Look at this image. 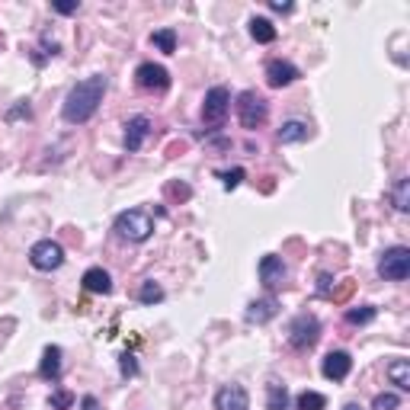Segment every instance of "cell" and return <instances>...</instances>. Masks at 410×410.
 I'll return each mask as SVG.
<instances>
[{
	"label": "cell",
	"mask_w": 410,
	"mask_h": 410,
	"mask_svg": "<svg viewBox=\"0 0 410 410\" xmlns=\"http://www.w3.org/2000/svg\"><path fill=\"white\" fill-rule=\"evenodd\" d=\"M106 87H109L106 74H93V77H87V80H80L77 87H71V93L64 97V106H61L64 122H71V126H84L87 119L100 109Z\"/></svg>",
	"instance_id": "6da1fadb"
},
{
	"label": "cell",
	"mask_w": 410,
	"mask_h": 410,
	"mask_svg": "<svg viewBox=\"0 0 410 410\" xmlns=\"http://www.w3.org/2000/svg\"><path fill=\"white\" fill-rule=\"evenodd\" d=\"M116 234L126 237V241H132V243H141V241H147V237L154 234V222H151L147 212L128 209V212H122V215L116 218Z\"/></svg>",
	"instance_id": "7a4b0ae2"
},
{
	"label": "cell",
	"mask_w": 410,
	"mask_h": 410,
	"mask_svg": "<svg viewBox=\"0 0 410 410\" xmlns=\"http://www.w3.org/2000/svg\"><path fill=\"white\" fill-rule=\"evenodd\" d=\"M266 116H270V106H266V100L257 90H243L237 97V119H241V126L247 132H257L266 122Z\"/></svg>",
	"instance_id": "3957f363"
},
{
	"label": "cell",
	"mask_w": 410,
	"mask_h": 410,
	"mask_svg": "<svg viewBox=\"0 0 410 410\" xmlns=\"http://www.w3.org/2000/svg\"><path fill=\"white\" fill-rule=\"evenodd\" d=\"M378 276L391 282H404L410 276V251L407 247H388L378 260Z\"/></svg>",
	"instance_id": "277c9868"
},
{
	"label": "cell",
	"mask_w": 410,
	"mask_h": 410,
	"mask_svg": "<svg viewBox=\"0 0 410 410\" xmlns=\"http://www.w3.org/2000/svg\"><path fill=\"white\" fill-rule=\"evenodd\" d=\"M320 340V320L314 314H299L289 327V346L295 349H311Z\"/></svg>",
	"instance_id": "5b68a950"
},
{
	"label": "cell",
	"mask_w": 410,
	"mask_h": 410,
	"mask_svg": "<svg viewBox=\"0 0 410 410\" xmlns=\"http://www.w3.org/2000/svg\"><path fill=\"white\" fill-rule=\"evenodd\" d=\"M228 109H231L228 87H212V90L205 93V103H202V122L218 128L224 122V116H228Z\"/></svg>",
	"instance_id": "8992f818"
},
{
	"label": "cell",
	"mask_w": 410,
	"mask_h": 410,
	"mask_svg": "<svg viewBox=\"0 0 410 410\" xmlns=\"http://www.w3.org/2000/svg\"><path fill=\"white\" fill-rule=\"evenodd\" d=\"M29 263H32L35 270H42V272L58 270V266L64 263L61 243H55V241H39V243H32V251H29Z\"/></svg>",
	"instance_id": "52a82bcc"
},
{
	"label": "cell",
	"mask_w": 410,
	"mask_h": 410,
	"mask_svg": "<svg viewBox=\"0 0 410 410\" xmlns=\"http://www.w3.org/2000/svg\"><path fill=\"white\" fill-rule=\"evenodd\" d=\"M135 80H138L141 90H154V93H164L170 87L167 68H164V64H154V61L138 64V71H135Z\"/></svg>",
	"instance_id": "ba28073f"
},
{
	"label": "cell",
	"mask_w": 410,
	"mask_h": 410,
	"mask_svg": "<svg viewBox=\"0 0 410 410\" xmlns=\"http://www.w3.org/2000/svg\"><path fill=\"white\" fill-rule=\"evenodd\" d=\"M285 276H289V266L282 263V257L266 253V257L260 260V282H263L266 289H279V285L285 282Z\"/></svg>",
	"instance_id": "9c48e42d"
},
{
	"label": "cell",
	"mask_w": 410,
	"mask_h": 410,
	"mask_svg": "<svg viewBox=\"0 0 410 410\" xmlns=\"http://www.w3.org/2000/svg\"><path fill=\"white\" fill-rule=\"evenodd\" d=\"M215 410H251V394L243 385H224L215 394Z\"/></svg>",
	"instance_id": "30bf717a"
},
{
	"label": "cell",
	"mask_w": 410,
	"mask_h": 410,
	"mask_svg": "<svg viewBox=\"0 0 410 410\" xmlns=\"http://www.w3.org/2000/svg\"><path fill=\"white\" fill-rule=\"evenodd\" d=\"M349 368H353V359H349V353H343V349H334V353L324 356V366H320V372H324V378H330V382H343V378L349 375Z\"/></svg>",
	"instance_id": "8fae6325"
},
{
	"label": "cell",
	"mask_w": 410,
	"mask_h": 410,
	"mask_svg": "<svg viewBox=\"0 0 410 410\" xmlns=\"http://www.w3.org/2000/svg\"><path fill=\"white\" fill-rule=\"evenodd\" d=\"M299 68L289 61H282V58H272L270 64H266V80H270V87H289L299 80Z\"/></svg>",
	"instance_id": "7c38bea8"
},
{
	"label": "cell",
	"mask_w": 410,
	"mask_h": 410,
	"mask_svg": "<svg viewBox=\"0 0 410 410\" xmlns=\"http://www.w3.org/2000/svg\"><path fill=\"white\" fill-rule=\"evenodd\" d=\"M147 135H151V119H147V116L128 119V126H126V151L128 154L141 151V145H145Z\"/></svg>",
	"instance_id": "4fadbf2b"
},
{
	"label": "cell",
	"mask_w": 410,
	"mask_h": 410,
	"mask_svg": "<svg viewBox=\"0 0 410 410\" xmlns=\"http://www.w3.org/2000/svg\"><path fill=\"white\" fill-rule=\"evenodd\" d=\"M279 314V301L272 299V295H263V299L251 301V308H247V320L251 324H266V320H272Z\"/></svg>",
	"instance_id": "5bb4252c"
},
{
	"label": "cell",
	"mask_w": 410,
	"mask_h": 410,
	"mask_svg": "<svg viewBox=\"0 0 410 410\" xmlns=\"http://www.w3.org/2000/svg\"><path fill=\"white\" fill-rule=\"evenodd\" d=\"M84 289L93 295H109L112 292V276L106 270H100V266H93V270L84 272Z\"/></svg>",
	"instance_id": "9a60e30c"
},
{
	"label": "cell",
	"mask_w": 410,
	"mask_h": 410,
	"mask_svg": "<svg viewBox=\"0 0 410 410\" xmlns=\"http://www.w3.org/2000/svg\"><path fill=\"white\" fill-rule=\"evenodd\" d=\"M39 375L45 382H55L61 375V346H45L42 353V362H39Z\"/></svg>",
	"instance_id": "2e32d148"
},
{
	"label": "cell",
	"mask_w": 410,
	"mask_h": 410,
	"mask_svg": "<svg viewBox=\"0 0 410 410\" xmlns=\"http://www.w3.org/2000/svg\"><path fill=\"white\" fill-rule=\"evenodd\" d=\"M308 135H311V128H308V122H301V119H289V122H282V128H279V141H282V145H299Z\"/></svg>",
	"instance_id": "e0dca14e"
},
{
	"label": "cell",
	"mask_w": 410,
	"mask_h": 410,
	"mask_svg": "<svg viewBox=\"0 0 410 410\" xmlns=\"http://www.w3.org/2000/svg\"><path fill=\"white\" fill-rule=\"evenodd\" d=\"M251 35L257 39L260 45H270V42H276V26H272L270 20H263V16H253V20H251Z\"/></svg>",
	"instance_id": "ac0fdd59"
},
{
	"label": "cell",
	"mask_w": 410,
	"mask_h": 410,
	"mask_svg": "<svg viewBox=\"0 0 410 410\" xmlns=\"http://www.w3.org/2000/svg\"><path fill=\"white\" fill-rule=\"evenodd\" d=\"M388 378L397 385L401 391H410V362L407 359H394L388 366Z\"/></svg>",
	"instance_id": "d6986e66"
},
{
	"label": "cell",
	"mask_w": 410,
	"mask_h": 410,
	"mask_svg": "<svg viewBox=\"0 0 410 410\" xmlns=\"http://www.w3.org/2000/svg\"><path fill=\"white\" fill-rule=\"evenodd\" d=\"M266 407H270V410H285V407H289V391H285V385H279V382L266 385Z\"/></svg>",
	"instance_id": "ffe728a7"
},
{
	"label": "cell",
	"mask_w": 410,
	"mask_h": 410,
	"mask_svg": "<svg viewBox=\"0 0 410 410\" xmlns=\"http://www.w3.org/2000/svg\"><path fill=\"white\" fill-rule=\"evenodd\" d=\"M391 202H394L397 212L410 209V180H407V176H401V180L394 183V189H391Z\"/></svg>",
	"instance_id": "44dd1931"
},
{
	"label": "cell",
	"mask_w": 410,
	"mask_h": 410,
	"mask_svg": "<svg viewBox=\"0 0 410 410\" xmlns=\"http://www.w3.org/2000/svg\"><path fill=\"white\" fill-rule=\"evenodd\" d=\"M151 45H157L164 55H174L176 52V32L174 29H157V32H151Z\"/></svg>",
	"instance_id": "7402d4cb"
},
{
	"label": "cell",
	"mask_w": 410,
	"mask_h": 410,
	"mask_svg": "<svg viewBox=\"0 0 410 410\" xmlns=\"http://www.w3.org/2000/svg\"><path fill=\"white\" fill-rule=\"evenodd\" d=\"M138 301L141 305H157V301H164V289H160L154 279H147V282H141V289H138Z\"/></svg>",
	"instance_id": "603a6c76"
},
{
	"label": "cell",
	"mask_w": 410,
	"mask_h": 410,
	"mask_svg": "<svg viewBox=\"0 0 410 410\" xmlns=\"http://www.w3.org/2000/svg\"><path fill=\"white\" fill-rule=\"evenodd\" d=\"M327 407V397L318 394V391H305L299 394V410H324Z\"/></svg>",
	"instance_id": "cb8c5ba5"
},
{
	"label": "cell",
	"mask_w": 410,
	"mask_h": 410,
	"mask_svg": "<svg viewBox=\"0 0 410 410\" xmlns=\"http://www.w3.org/2000/svg\"><path fill=\"white\" fill-rule=\"evenodd\" d=\"M346 320H349V324H368V320H375V308H372V305L349 308V311H346Z\"/></svg>",
	"instance_id": "d4e9b609"
},
{
	"label": "cell",
	"mask_w": 410,
	"mask_h": 410,
	"mask_svg": "<svg viewBox=\"0 0 410 410\" xmlns=\"http://www.w3.org/2000/svg\"><path fill=\"white\" fill-rule=\"evenodd\" d=\"M397 404H401V397L391 394V391H385V394H375L372 410H397Z\"/></svg>",
	"instance_id": "484cf974"
},
{
	"label": "cell",
	"mask_w": 410,
	"mask_h": 410,
	"mask_svg": "<svg viewBox=\"0 0 410 410\" xmlns=\"http://www.w3.org/2000/svg\"><path fill=\"white\" fill-rule=\"evenodd\" d=\"M119 372H122L126 378L138 375V362H135V356H132V353H122V356H119Z\"/></svg>",
	"instance_id": "4316f807"
},
{
	"label": "cell",
	"mask_w": 410,
	"mask_h": 410,
	"mask_svg": "<svg viewBox=\"0 0 410 410\" xmlns=\"http://www.w3.org/2000/svg\"><path fill=\"white\" fill-rule=\"evenodd\" d=\"M71 404H74V394H68V391H55V394L49 397V407L52 410H68Z\"/></svg>",
	"instance_id": "83f0119b"
},
{
	"label": "cell",
	"mask_w": 410,
	"mask_h": 410,
	"mask_svg": "<svg viewBox=\"0 0 410 410\" xmlns=\"http://www.w3.org/2000/svg\"><path fill=\"white\" fill-rule=\"evenodd\" d=\"M243 183V170L241 167H234V170H228V174H222V186L224 189H237Z\"/></svg>",
	"instance_id": "f1b7e54d"
},
{
	"label": "cell",
	"mask_w": 410,
	"mask_h": 410,
	"mask_svg": "<svg viewBox=\"0 0 410 410\" xmlns=\"http://www.w3.org/2000/svg\"><path fill=\"white\" fill-rule=\"evenodd\" d=\"M52 10H55V13H64V16H71V13H77V10H80V4H64V0H55V4H52Z\"/></svg>",
	"instance_id": "f546056e"
},
{
	"label": "cell",
	"mask_w": 410,
	"mask_h": 410,
	"mask_svg": "<svg viewBox=\"0 0 410 410\" xmlns=\"http://www.w3.org/2000/svg\"><path fill=\"white\" fill-rule=\"evenodd\" d=\"M270 7L276 10V13H292V10H295L289 0H285V4H282V0H270Z\"/></svg>",
	"instance_id": "4dcf8cb0"
},
{
	"label": "cell",
	"mask_w": 410,
	"mask_h": 410,
	"mask_svg": "<svg viewBox=\"0 0 410 410\" xmlns=\"http://www.w3.org/2000/svg\"><path fill=\"white\" fill-rule=\"evenodd\" d=\"M23 116L29 119V103H20V106H13V109H10V116H7V119H23Z\"/></svg>",
	"instance_id": "1f68e13d"
},
{
	"label": "cell",
	"mask_w": 410,
	"mask_h": 410,
	"mask_svg": "<svg viewBox=\"0 0 410 410\" xmlns=\"http://www.w3.org/2000/svg\"><path fill=\"white\" fill-rule=\"evenodd\" d=\"M80 407H84V410H100V401L93 394H87L84 401H80Z\"/></svg>",
	"instance_id": "d6a6232c"
},
{
	"label": "cell",
	"mask_w": 410,
	"mask_h": 410,
	"mask_svg": "<svg viewBox=\"0 0 410 410\" xmlns=\"http://www.w3.org/2000/svg\"><path fill=\"white\" fill-rule=\"evenodd\" d=\"M343 410H362V407H359V404H346V407H343Z\"/></svg>",
	"instance_id": "836d02e7"
}]
</instances>
